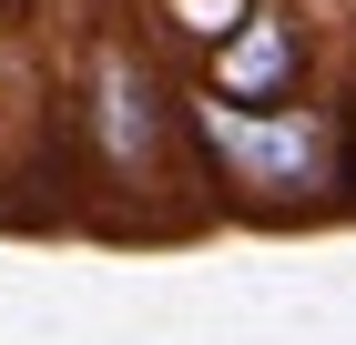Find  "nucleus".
I'll return each mask as SVG.
<instances>
[{"label":"nucleus","mask_w":356,"mask_h":345,"mask_svg":"<svg viewBox=\"0 0 356 345\" xmlns=\"http://www.w3.org/2000/svg\"><path fill=\"white\" fill-rule=\"evenodd\" d=\"M184 153H193V183L245 203V213H336V203H356V112L336 92H305V102L184 92Z\"/></svg>","instance_id":"1"},{"label":"nucleus","mask_w":356,"mask_h":345,"mask_svg":"<svg viewBox=\"0 0 356 345\" xmlns=\"http://www.w3.org/2000/svg\"><path fill=\"white\" fill-rule=\"evenodd\" d=\"M72 142L82 162L102 173L112 193H163L193 183V153H184V92L163 81V61L143 51L133 31H92L82 61H72Z\"/></svg>","instance_id":"2"},{"label":"nucleus","mask_w":356,"mask_h":345,"mask_svg":"<svg viewBox=\"0 0 356 345\" xmlns=\"http://www.w3.org/2000/svg\"><path fill=\"white\" fill-rule=\"evenodd\" d=\"M193 92H214V102H305V92H316L305 10H296V0H254L245 21L193 61Z\"/></svg>","instance_id":"3"}]
</instances>
